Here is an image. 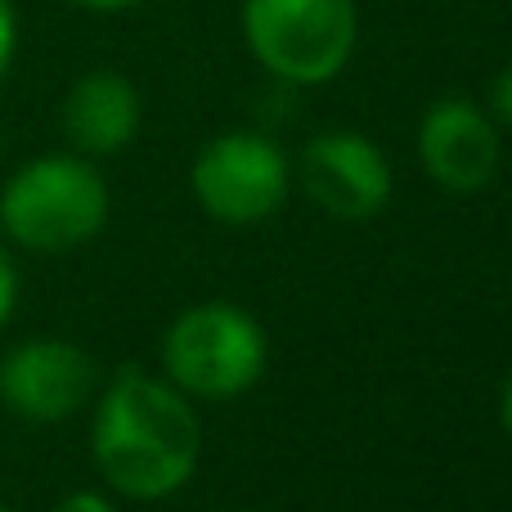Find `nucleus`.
Returning a JSON list of instances; mask_svg holds the SVG:
<instances>
[{
    "label": "nucleus",
    "mask_w": 512,
    "mask_h": 512,
    "mask_svg": "<svg viewBox=\"0 0 512 512\" xmlns=\"http://www.w3.org/2000/svg\"><path fill=\"white\" fill-rule=\"evenodd\" d=\"M95 468L117 495L153 504L194 477L203 427L185 391L140 369H122L104 387L90 423Z\"/></svg>",
    "instance_id": "obj_1"
},
{
    "label": "nucleus",
    "mask_w": 512,
    "mask_h": 512,
    "mask_svg": "<svg viewBox=\"0 0 512 512\" xmlns=\"http://www.w3.org/2000/svg\"><path fill=\"white\" fill-rule=\"evenodd\" d=\"M108 221V185L90 162L50 153L14 171L0 194V225L27 252H68Z\"/></svg>",
    "instance_id": "obj_2"
},
{
    "label": "nucleus",
    "mask_w": 512,
    "mask_h": 512,
    "mask_svg": "<svg viewBox=\"0 0 512 512\" xmlns=\"http://www.w3.org/2000/svg\"><path fill=\"white\" fill-rule=\"evenodd\" d=\"M171 387L203 400H230L256 387L265 373V333L248 310L230 301H203L167 328L162 342Z\"/></svg>",
    "instance_id": "obj_3"
},
{
    "label": "nucleus",
    "mask_w": 512,
    "mask_h": 512,
    "mask_svg": "<svg viewBox=\"0 0 512 512\" xmlns=\"http://www.w3.org/2000/svg\"><path fill=\"white\" fill-rule=\"evenodd\" d=\"M243 32L261 68L297 86H319L355 50V0H248Z\"/></svg>",
    "instance_id": "obj_4"
},
{
    "label": "nucleus",
    "mask_w": 512,
    "mask_h": 512,
    "mask_svg": "<svg viewBox=\"0 0 512 512\" xmlns=\"http://www.w3.org/2000/svg\"><path fill=\"white\" fill-rule=\"evenodd\" d=\"M194 198L207 216L225 225H256L288 203L292 171L274 140L252 131L216 135L189 171Z\"/></svg>",
    "instance_id": "obj_5"
},
{
    "label": "nucleus",
    "mask_w": 512,
    "mask_h": 512,
    "mask_svg": "<svg viewBox=\"0 0 512 512\" xmlns=\"http://www.w3.org/2000/svg\"><path fill=\"white\" fill-rule=\"evenodd\" d=\"M95 360L77 342L32 337L0 360V400L23 423H63L95 391Z\"/></svg>",
    "instance_id": "obj_6"
},
{
    "label": "nucleus",
    "mask_w": 512,
    "mask_h": 512,
    "mask_svg": "<svg viewBox=\"0 0 512 512\" xmlns=\"http://www.w3.org/2000/svg\"><path fill=\"white\" fill-rule=\"evenodd\" d=\"M301 185L319 212L337 221H369L391 198V162L355 131H324L301 153Z\"/></svg>",
    "instance_id": "obj_7"
},
{
    "label": "nucleus",
    "mask_w": 512,
    "mask_h": 512,
    "mask_svg": "<svg viewBox=\"0 0 512 512\" xmlns=\"http://www.w3.org/2000/svg\"><path fill=\"white\" fill-rule=\"evenodd\" d=\"M418 158L427 176L450 194H477L499 167V135L468 99H441L418 126Z\"/></svg>",
    "instance_id": "obj_8"
},
{
    "label": "nucleus",
    "mask_w": 512,
    "mask_h": 512,
    "mask_svg": "<svg viewBox=\"0 0 512 512\" xmlns=\"http://www.w3.org/2000/svg\"><path fill=\"white\" fill-rule=\"evenodd\" d=\"M63 131L77 153H117L140 131V95L117 72H86L63 99Z\"/></svg>",
    "instance_id": "obj_9"
},
{
    "label": "nucleus",
    "mask_w": 512,
    "mask_h": 512,
    "mask_svg": "<svg viewBox=\"0 0 512 512\" xmlns=\"http://www.w3.org/2000/svg\"><path fill=\"white\" fill-rule=\"evenodd\" d=\"M14 301H18V274H14L9 252L0 248V328H5L9 315H14Z\"/></svg>",
    "instance_id": "obj_10"
},
{
    "label": "nucleus",
    "mask_w": 512,
    "mask_h": 512,
    "mask_svg": "<svg viewBox=\"0 0 512 512\" xmlns=\"http://www.w3.org/2000/svg\"><path fill=\"white\" fill-rule=\"evenodd\" d=\"M14 45H18V18H14V5H9V0H0V77L9 72Z\"/></svg>",
    "instance_id": "obj_11"
},
{
    "label": "nucleus",
    "mask_w": 512,
    "mask_h": 512,
    "mask_svg": "<svg viewBox=\"0 0 512 512\" xmlns=\"http://www.w3.org/2000/svg\"><path fill=\"white\" fill-rule=\"evenodd\" d=\"M50 512H117L113 504H108L104 495H95V490H77V495H68V499H59Z\"/></svg>",
    "instance_id": "obj_12"
},
{
    "label": "nucleus",
    "mask_w": 512,
    "mask_h": 512,
    "mask_svg": "<svg viewBox=\"0 0 512 512\" xmlns=\"http://www.w3.org/2000/svg\"><path fill=\"white\" fill-rule=\"evenodd\" d=\"M490 104H495V117H499V122L512 126V63L495 77V86H490Z\"/></svg>",
    "instance_id": "obj_13"
},
{
    "label": "nucleus",
    "mask_w": 512,
    "mask_h": 512,
    "mask_svg": "<svg viewBox=\"0 0 512 512\" xmlns=\"http://www.w3.org/2000/svg\"><path fill=\"white\" fill-rule=\"evenodd\" d=\"M72 5L99 9V14H113V9H131V5H140V0H72Z\"/></svg>",
    "instance_id": "obj_14"
},
{
    "label": "nucleus",
    "mask_w": 512,
    "mask_h": 512,
    "mask_svg": "<svg viewBox=\"0 0 512 512\" xmlns=\"http://www.w3.org/2000/svg\"><path fill=\"white\" fill-rule=\"evenodd\" d=\"M499 418H504V427L512 432V378L504 382V396H499Z\"/></svg>",
    "instance_id": "obj_15"
},
{
    "label": "nucleus",
    "mask_w": 512,
    "mask_h": 512,
    "mask_svg": "<svg viewBox=\"0 0 512 512\" xmlns=\"http://www.w3.org/2000/svg\"><path fill=\"white\" fill-rule=\"evenodd\" d=\"M0 512H14V508H9V504H0Z\"/></svg>",
    "instance_id": "obj_16"
}]
</instances>
